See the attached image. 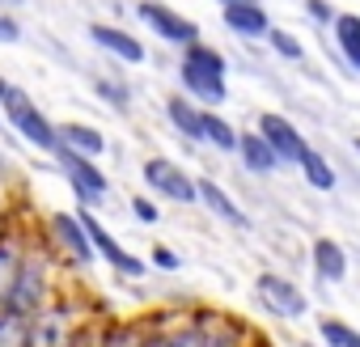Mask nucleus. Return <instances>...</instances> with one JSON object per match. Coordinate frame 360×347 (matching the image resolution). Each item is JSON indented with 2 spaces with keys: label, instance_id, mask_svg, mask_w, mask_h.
Listing matches in <instances>:
<instances>
[{
  "label": "nucleus",
  "instance_id": "1",
  "mask_svg": "<svg viewBox=\"0 0 360 347\" xmlns=\"http://www.w3.org/2000/svg\"><path fill=\"white\" fill-rule=\"evenodd\" d=\"M56 263H60V258H56L47 246H34V242H30V254H26V263H22V275H18V284L9 288V296H5V305H0V309H13V313H22V317L43 313V309L60 296Z\"/></svg>",
  "mask_w": 360,
  "mask_h": 347
},
{
  "label": "nucleus",
  "instance_id": "2",
  "mask_svg": "<svg viewBox=\"0 0 360 347\" xmlns=\"http://www.w3.org/2000/svg\"><path fill=\"white\" fill-rule=\"evenodd\" d=\"M178 81H183V93H187L195 106H204V110H217V106L229 98V85H225V55L212 51V47H204V39L191 43V47H183Z\"/></svg>",
  "mask_w": 360,
  "mask_h": 347
},
{
  "label": "nucleus",
  "instance_id": "3",
  "mask_svg": "<svg viewBox=\"0 0 360 347\" xmlns=\"http://www.w3.org/2000/svg\"><path fill=\"white\" fill-rule=\"evenodd\" d=\"M0 119H5L30 148H39V152H60V131H56V123L34 106V98L26 93V89H9V98L0 102Z\"/></svg>",
  "mask_w": 360,
  "mask_h": 347
},
{
  "label": "nucleus",
  "instance_id": "4",
  "mask_svg": "<svg viewBox=\"0 0 360 347\" xmlns=\"http://www.w3.org/2000/svg\"><path fill=\"white\" fill-rule=\"evenodd\" d=\"M89 317H94V313H85L68 292H60L43 313L30 317V343H34V347H72Z\"/></svg>",
  "mask_w": 360,
  "mask_h": 347
},
{
  "label": "nucleus",
  "instance_id": "5",
  "mask_svg": "<svg viewBox=\"0 0 360 347\" xmlns=\"http://www.w3.org/2000/svg\"><path fill=\"white\" fill-rule=\"evenodd\" d=\"M140 178L148 187V195L157 199H169V204H200V191H195V178L169 157H148L140 165Z\"/></svg>",
  "mask_w": 360,
  "mask_h": 347
},
{
  "label": "nucleus",
  "instance_id": "6",
  "mask_svg": "<svg viewBox=\"0 0 360 347\" xmlns=\"http://www.w3.org/2000/svg\"><path fill=\"white\" fill-rule=\"evenodd\" d=\"M148 347H208V317L204 309L191 313H148Z\"/></svg>",
  "mask_w": 360,
  "mask_h": 347
},
{
  "label": "nucleus",
  "instance_id": "7",
  "mask_svg": "<svg viewBox=\"0 0 360 347\" xmlns=\"http://www.w3.org/2000/svg\"><path fill=\"white\" fill-rule=\"evenodd\" d=\"M47 250L60 263H77V267H85V263L98 258L94 242H89V233L81 225V212H51L47 216Z\"/></svg>",
  "mask_w": 360,
  "mask_h": 347
},
{
  "label": "nucleus",
  "instance_id": "8",
  "mask_svg": "<svg viewBox=\"0 0 360 347\" xmlns=\"http://www.w3.org/2000/svg\"><path fill=\"white\" fill-rule=\"evenodd\" d=\"M255 296H259V305H263L271 317H284V322H301V317L309 313L305 292H301L288 275H280V271H259Z\"/></svg>",
  "mask_w": 360,
  "mask_h": 347
},
{
  "label": "nucleus",
  "instance_id": "9",
  "mask_svg": "<svg viewBox=\"0 0 360 347\" xmlns=\"http://www.w3.org/2000/svg\"><path fill=\"white\" fill-rule=\"evenodd\" d=\"M77 212H81V225H85L89 242H94V254H98L115 275H123V280H140V275H144V258H136L131 250H123L119 237L98 221V212H89V208H77Z\"/></svg>",
  "mask_w": 360,
  "mask_h": 347
},
{
  "label": "nucleus",
  "instance_id": "10",
  "mask_svg": "<svg viewBox=\"0 0 360 347\" xmlns=\"http://www.w3.org/2000/svg\"><path fill=\"white\" fill-rule=\"evenodd\" d=\"M56 161H60V169H64V178H68V187H72V195H77V204L81 208H98V204H106V195H110V183H106V174L98 169V161H85V157H77V152H56Z\"/></svg>",
  "mask_w": 360,
  "mask_h": 347
},
{
  "label": "nucleus",
  "instance_id": "11",
  "mask_svg": "<svg viewBox=\"0 0 360 347\" xmlns=\"http://www.w3.org/2000/svg\"><path fill=\"white\" fill-rule=\"evenodd\" d=\"M136 13H140V22H144L157 39H165L169 47H191V43H200V26H195L191 18H178L169 5H157V0H140Z\"/></svg>",
  "mask_w": 360,
  "mask_h": 347
},
{
  "label": "nucleus",
  "instance_id": "12",
  "mask_svg": "<svg viewBox=\"0 0 360 347\" xmlns=\"http://www.w3.org/2000/svg\"><path fill=\"white\" fill-rule=\"evenodd\" d=\"M255 131L267 140V148L276 152V161H280V165H297V161L305 157V148H309V144H305V136H301L284 114H271V110H267V114H259Z\"/></svg>",
  "mask_w": 360,
  "mask_h": 347
},
{
  "label": "nucleus",
  "instance_id": "13",
  "mask_svg": "<svg viewBox=\"0 0 360 347\" xmlns=\"http://www.w3.org/2000/svg\"><path fill=\"white\" fill-rule=\"evenodd\" d=\"M26 254H30V237H26V229L13 225V221H5V225H0V305H5L9 288L18 284Z\"/></svg>",
  "mask_w": 360,
  "mask_h": 347
},
{
  "label": "nucleus",
  "instance_id": "14",
  "mask_svg": "<svg viewBox=\"0 0 360 347\" xmlns=\"http://www.w3.org/2000/svg\"><path fill=\"white\" fill-rule=\"evenodd\" d=\"M148 317H102L94 347H148Z\"/></svg>",
  "mask_w": 360,
  "mask_h": 347
},
{
  "label": "nucleus",
  "instance_id": "15",
  "mask_svg": "<svg viewBox=\"0 0 360 347\" xmlns=\"http://www.w3.org/2000/svg\"><path fill=\"white\" fill-rule=\"evenodd\" d=\"M195 191H200V204H204L217 221H225V225H233V229H250V216L238 208V199H233L221 183H212V178H195Z\"/></svg>",
  "mask_w": 360,
  "mask_h": 347
},
{
  "label": "nucleus",
  "instance_id": "16",
  "mask_svg": "<svg viewBox=\"0 0 360 347\" xmlns=\"http://www.w3.org/2000/svg\"><path fill=\"white\" fill-rule=\"evenodd\" d=\"M89 39H94L102 51H110L115 60H123V64H144V60H148L144 43L131 39V34L119 30V26H102V22H94V26H89Z\"/></svg>",
  "mask_w": 360,
  "mask_h": 347
},
{
  "label": "nucleus",
  "instance_id": "17",
  "mask_svg": "<svg viewBox=\"0 0 360 347\" xmlns=\"http://www.w3.org/2000/svg\"><path fill=\"white\" fill-rule=\"evenodd\" d=\"M309 263H314V275L322 284H343L347 280V250L335 237H318L309 246Z\"/></svg>",
  "mask_w": 360,
  "mask_h": 347
},
{
  "label": "nucleus",
  "instance_id": "18",
  "mask_svg": "<svg viewBox=\"0 0 360 347\" xmlns=\"http://www.w3.org/2000/svg\"><path fill=\"white\" fill-rule=\"evenodd\" d=\"M165 119L178 136H187L191 144H204V106H195L187 93L165 98Z\"/></svg>",
  "mask_w": 360,
  "mask_h": 347
},
{
  "label": "nucleus",
  "instance_id": "19",
  "mask_svg": "<svg viewBox=\"0 0 360 347\" xmlns=\"http://www.w3.org/2000/svg\"><path fill=\"white\" fill-rule=\"evenodd\" d=\"M221 18H225V26L238 39H267V30H271L267 13L259 9V0H238V5H225Z\"/></svg>",
  "mask_w": 360,
  "mask_h": 347
},
{
  "label": "nucleus",
  "instance_id": "20",
  "mask_svg": "<svg viewBox=\"0 0 360 347\" xmlns=\"http://www.w3.org/2000/svg\"><path fill=\"white\" fill-rule=\"evenodd\" d=\"M56 131H60V148L64 152H77L85 161H98L106 152V136L98 127H89V123H60Z\"/></svg>",
  "mask_w": 360,
  "mask_h": 347
},
{
  "label": "nucleus",
  "instance_id": "21",
  "mask_svg": "<svg viewBox=\"0 0 360 347\" xmlns=\"http://www.w3.org/2000/svg\"><path fill=\"white\" fill-rule=\"evenodd\" d=\"M238 161H242L250 174H276V169H280L276 152L267 148V140H263L259 131H238Z\"/></svg>",
  "mask_w": 360,
  "mask_h": 347
},
{
  "label": "nucleus",
  "instance_id": "22",
  "mask_svg": "<svg viewBox=\"0 0 360 347\" xmlns=\"http://www.w3.org/2000/svg\"><path fill=\"white\" fill-rule=\"evenodd\" d=\"M335 43H339V51H343V60L360 72V18L356 13H335Z\"/></svg>",
  "mask_w": 360,
  "mask_h": 347
},
{
  "label": "nucleus",
  "instance_id": "23",
  "mask_svg": "<svg viewBox=\"0 0 360 347\" xmlns=\"http://www.w3.org/2000/svg\"><path fill=\"white\" fill-rule=\"evenodd\" d=\"M297 165H301L305 183H309L314 191H335V183H339V178H335V165H330L318 148H305V157H301Z\"/></svg>",
  "mask_w": 360,
  "mask_h": 347
},
{
  "label": "nucleus",
  "instance_id": "24",
  "mask_svg": "<svg viewBox=\"0 0 360 347\" xmlns=\"http://www.w3.org/2000/svg\"><path fill=\"white\" fill-rule=\"evenodd\" d=\"M204 144L208 148H221V152H238V127L225 114L204 110Z\"/></svg>",
  "mask_w": 360,
  "mask_h": 347
},
{
  "label": "nucleus",
  "instance_id": "25",
  "mask_svg": "<svg viewBox=\"0 0 360 347\" xmlns=\"http://www.w3.org/2000/svg\"><path fill=\"white\" fill-rule=\"evenodd\" d=\"M318 339L326 347H360V330L343 317H318Z\"/></svg>",
  "mask_w": 360,
  "mask_h": 347
},
{
  "label": "nucleus",
  "instance_id": "26",
  "mask_svg": "<svg viewBox=\"0 0 360 347\" xmlns=\"http://www.w3.org/2000/svg\"><path fill=\"white\" fill-rule=\"evenodd\" d=\"M0 347H34L30 343V317L0 309Z\"/></svg>",
  "mask_w": 360,
  "mask_h": 347
},
{
  "label": "nucleus",
  "instance_id": "27",
  "mask_svg": "<svg viewBox=\"0 0 360 347\" xmlns=\"http://www.w3.org/2000/svg\"><path fill=\"white\" fill-rule=\"evenodd\" d=\"M267 47H271L280 60H301V55H305L301 39H297V34H288V30H280V26H271V30H267Z\"/></svg>",
  "mask_w": 360,
  "mask_h": 347
},
{
  "label": "nucleus",
  "instance_id": "28",
  "mask_svg": "<svg viewBox=\"0 0 360 347\" xmlns=\"http://www.w3.org/2000/svg\"><path fill=\"white\" fill-rule=\"evenodd\" d=\"M94 93H98L102 102H110V106H127V98H131V93H127V85H123V81H115V77L98 81V85H94Z\"/></svg>",
  "mask_w": 360,
  "mask_h": 347
},
{
  "label": "nucleus",
  "instance_id": "29",
  "mask_svg": "<svg viewBox=\"0 0 360 347\" xmlns=\"http://www.w3.org/2000/svg\"><path fill=\"white\" fill-rule=\"evenodd\" d=\"M131 216H136L140 225H157V221H161V212H157V204H153L148 195H131Z\"/></svg>",
  "mask_w": 360,
  "mask_h": 347
},
{
  "label": "nucleus",
  "instance_id": "30",
  "mask_svg": "<svg viewBox=\"0 0 360 347\" xmlns=\"http://www.w3.org/2000/svg\"><path fill=\"white\" fill-rule=\"evenodd\" d=\"M153 267L157 271H178V254L169 246H153Z\"/></svg>",
  "mask_w": 360,
  "mask_h": 347
},
{
  "label": "nucleus",
  "instance_id": "31",
  "mask_svg": "<svg viewBox=\"0 0 360 347\" xmlns=\"http://www.w3.org/2000/svg\"><path fill=\"white\" fill-rule=\"evenodd\" d=\"M305 13H309L314 22H322V26H326V22H335V9L326 5V0H305Z\"/></svg>",
  "mask_w": 360,
  "mask_h": 347
},
{
  "label": "nucleus",
  "instance_id": "32",
  "mask_svg": "<svg viewBox=\"0 0 360 347\" xmlns=\"http://www.w3.org/2000/svg\"><path fill=\"white\" fill-rule=\"evenodd\" d=\"M18 39H22V26L9 13H0V43H18Z\"/></svg>",
  "mask_w": 360,
  "mask_h": 347
},
{
  "label": "nucleus",
  "instance_id": "33",
  "mask_svg": "<svg viewBox=\"0 0 360 347\" xmlns=\"http://www.w3.org/2000/svg\"><path fill=\"white\" fill-rule=\"evenodd\" d=\"M9 89H13V85H9L5 77H0V102H5V98H9Z\"/></svg>",
  "mask_w": 360,
  "mask_h": 347
},
{
  "label": "nucleus",
  "instance_id": "34",
  "mask_svg": "<svg viewBox=\"0 0 360 347\" xmlns=\"http://www.w3.org/2000/svg\"><path fill=\"white\" fill-rule=\"evenodd\" d=\"M5 216H9V212H5V199H0V221H5Z\"/></svg>",
  "mask_w": 360,
  "mask_h": 347
},
{
  "label": "nucleus",
  "instance_id": "35",
  "mask_svg": "<svg viewBox=\"0 0 360 347\" xmlns=\"http://www.w3.org/2000/svg\"><path fill=\"white\" fill-rule=\"evenodd\" d=\"M0 5H22V0H0Z\"/></svg>",
  "mask_w": 360,
  "mask_h": 347
},
{
  "label": "nucleus",
  "instance_id": "36",
  "mask_svg": "<svg viewBox=\"0 0 360 347\" xmlns=\"http://www.w3.org/2000/svg\"><path fill=\"white\" fill-rule=\"evenodd\" d=\"M255 347H267V343H263V339H255Z\"/></svg>",
  "mask_w": 360,
  "mask_h": 347
},
{
  "label": "nucleus",
  "instance_id": "37",
  "mask_svg": "<svg viewBox=\"0 0 360 347\" xmlns=\"http://www.w3.org/2000/svg\"><path fill=\"white\" fill-rule=\"evenodd\" d=\"M221 5H238V0H221Z\"/></svg>",
  "mask_w": 360,
  "mask_h": 347
},
{
  "label": "nucleus",
  "instance_id": "38",
  "mask_svg": "<svg viewBox=\"0 0 360 347\" xmlns=\"http://www.w3.org/2000/svg\"><path fill=\"white\" fill-rule=\"evenodd\" d=\"M356 152H360V140H356Z\"/></svg>",
  "mask_w": 360,
  "mask_h": 347
},
{
  "label": "nucleus",
  "instance_id": "39",
  "mask_svg": "<svg viewBox=\"0 0 360 347\" xmlns=\"http://www.w3.org/2000/svg\"><path fill=\"white\" fill-rule=\"evenodd\" d=\"M0 225H5V221H0Z\"/></svg>",
  "mask_w": 360,
  "mask_h": 347
}]
</instances>
